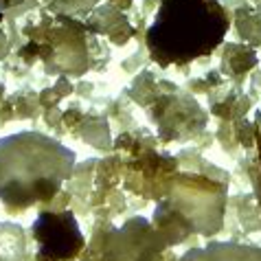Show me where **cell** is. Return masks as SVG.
Masks as SVG:
<instances>
[{
    "mask_svg": "<svg viewBox=\"0 0 261 261\" xmlns=\"http://www.w3.org/2000/svg\"><path fill=\"white\" fill-rule=\"evenodd\" d=\"M75 169V154L50 136L18 132L0 139V202L9 211L50 202Z\"/></svg>",
    "mask_w": 261,
    "mask_h": 261,
    "instance_id": "6da1fadb",
    "label": "cell"
},
{
    "mask_svg": "<svg viewBox=\"0 0 261 261\" xmlns=\"http://www.w3.org/2000/svg\"><path fill=\"white\" fill-rule=\"evenodd\" d=\"M228 29L230 18L220 0H161L145 42L158 66H185L211 55Z\"/></svg>",
    "mask_w": 261,
    "mask_h": 261,
    "instance_id": "7a4b0ae2",
    "label": "cell"
},
{
    "mask_svg": "<svg viewBox=\"0 0 261 261\" xmlns=\"http://www.w3.org/2000/svg\"><path fill=\"white\" fill-rule=\"evenodd\" d=\"M31 230L40 246L38 261L72 259L84 246L82 230L72 213H40Z\"/></svg>",
    "mask_w": 261,
    "mask_h": 261,
    "instance_id": "3957f363",
    "label": "cell"
},
{
    "mask_svg": "<svg viewBox=\"0 0 261 261\" xmlns=\"http://www.w3.org/2000/svg\"><path fill=\"white\" fill-rule=\"evenodd\" d=\"M178 261H261V248L233 242H217L204 248L189 250Z\"/></svg>",
    "mask_w": 261,
    "mask_h": 261,
    "instance_id": "277c9868",
    "label": "cell"
}]
</instances>
